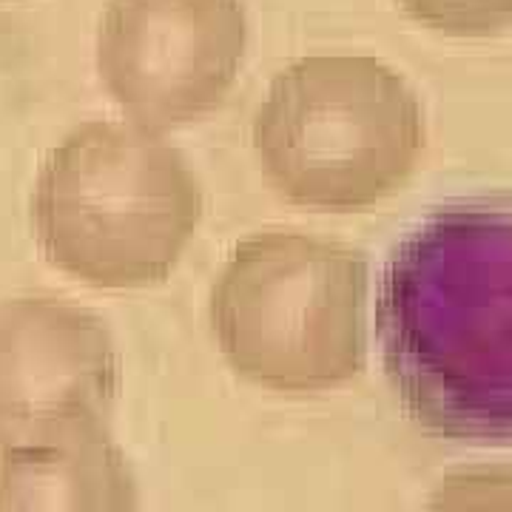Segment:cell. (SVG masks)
Returning <instances> with one entry per match:
<instances>
[{"label": "cell", "instance_id": "obj_8", "mask_svg": "<svg viewBox=\"0 0 512 512\" xmlns=\"http://www.w3.org/2000/svg\"><path fill=\"white\" fill-rule=\"evenodd\" d=\"M424 26L453 37H487L512 26V0H399Z\"/></svg>", "mask_w": 512, "mask_h": 512}, {"label": "cell", "instance_id": "obj_3", "mask_svg": "<svg viewBox=\"0 0 512 512\" xmlns=\"http://www.w3.org/2000/svg\"><path fill=\"white\" fill-rule=\"evenodd\" d=\"M251 140L279 197L313 211H362L413 177L424 120L413 89L382 60L313 55L271 80Z\"/></svg>", "mask_w": 512, "mask_h": 512}, {"label": "cell", "instance_id": "obj_4", "mask_svg": "<svg viewBox=\"0 0 512 512\" xmlns=\"http://www.w3.org/2000/svg\"><path fill=\"white\" fill-rule=\"evenodd\" d=\"M208 313L242 379L276 393L339 387L365 367V256L302 231H259L225 259Z\"/></svg>", "mask_w": 512, "mask_h": 512}, {"label": "cell", "instance_id": "obj_7", "mask_svg": "<svg viewBox=\"0 0 512 512\" xmlns=\"http://www.w3.org/2000/svg\"><path fill=\"white\" fill-rule=\"evenodd\" d=\"M0 512H137V487L109 430L3 447Z\"/></svg>", "mask_w": 512, "mask_h": 512}, {"label": "cell", "instance_id": "obj_9", "mask_svg": "<svg viewBox=\"0 0 512 512\" xmlns=\"http://www.w3.org/2000/svg\"><path fill=\"white\" fill-rule=\"evenodd\" d=\"M424 512H512V467H473L447 476Z\"/></svg>", "mask_w": 512, "mask_h": 512}, {"label": "cell", "instance_id": "obj_6", "mask_svg": "<svg viewBox=\"0 0 512 512\" xmlns=\"http://www.w3.org/2000/svg\"><path fill=\"white\" fill-rule=\"evenodd\" d=\"M120 356L92 311L57 296L0 302V450L106 430Z\"/></svg>", "mask_w": 512, "mask_h": 512}, {"label": "cell", "instance_id": "obj_2", "mask_svg": "<svg viewBox=\"0 0 512 512\" xmlns=\"http://www.w3.org/2000/svg\"><path fill=\"white\" fill-rule=\"evenodd\" d=\"M200 220V180L180 148L131 120L72 128L37 171V245L57 271L92 288L165 279Z\"/></svg>", "mask_w": 512, "mask_h": 512}, {"label": "cell", "instance_id": "obj_1", "mask_svg": "<svg viewBox=\"0 0 512 512\" xmlns=\"http://www.w3.org/2000/svg\"><path fill=\"white\" fill-rule=\"evenodd\" d=\"M404 410L464 444H512V202H456L410 228L376 293Z\"/></svg>", "mask_w": 512, "mask_h": 512}, {"label": "cell", "instance_id": "obj_5", "mask_svg": "<svg viewBox=\"0 0 512 512\" xmlns=\"http://www.w3.org/2000/svg\"><path fill=\"white\" fill-rule=\"evenodd\" d=\"M245 40L242 0H109L97 74L131 123L165 131L220 106Z\"/></svg>", "mask_w": 512, "mask_h": 512}]
</instances>
